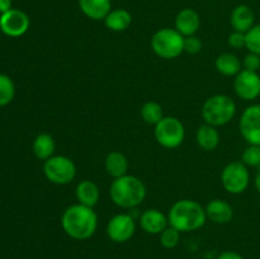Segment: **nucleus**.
I'll return each mask as SVG.
<instances>
[{"mask_svg":"<svg viewBox=\"0 0 260 259\" xmlns=\"http://www.w3.org/2000/svg\"><path fill=\"white\" fill-rule=\"evenodd\" d=\"M230 23L234 30L246 33L255 24V14L249 5L240 4L234 8L233 12H231Z\"/></svg>","mask_w":260,"mask_h":259,"instance_id":"nucleus-16","label":"nucleus"},{"mask_svg":"<svg viewBox=\"0 0 260 259\" xmlns=\"http://www.w3.org/2000/svg\"><path fill=\"white\" fill-rule=\"evenodd\" d=\"M29 24V17L23 10L10 9L0 15V30L8 37H20L27 33Z\"/></svg>","mask_w":260,"mask_h":259,"instance_id":"nucleus-12","label":"nucleus"},{"mask_svg":"<svg viewBox=\"0 0 260 259\" xmlns=\"http://www.w3.org/2000/svg\"><path fill=\"white\" fill-rule=\"evenodd\" d=\"M151 48L160 58L173 60L184 52V37L175 28H161L151 37Z\"/></svg>","mask_w":260,"mask_h":259,"instance_id":"nucleus-5","label":"nucleus"},{"mask_svg":"<svg viewBox=\"0 0 260 259\" xmlns=\"http://www.w3.org/2000/svg\"><path fill=\"white\" fill-rule=\"evenodd\" d=\"M241 161L248 168H260V146L249 145L241 155Z\"/></svg>","mask_w":260,"mask_h":259,"instance_id":"nucleus-27","label":"nucleus"},{"mask_svg":"<svg viewBox=\"0 0 260 259\" xmlns=\"http://www.w3.org/2000/svg\"><path fill=\"white\" fill-rule=\"evenodd\" d=\"M61 226L68 236L74 240H88L95 234L98 228V216L93 207L71 205L63 211Z\"/></svg>","mask_w":260,"mask_h":259,"instance_id":"nucleus-1","label":"nucleus"},{"mask_svg":"<svg viewBox=\"0 0 260 259\" xmlns=\"http://www.w3.org/2000/svg\"><path fill=\"white\" fill-rule=\"evenodd\" d=\"M221 183L226 192L231 195H241L250 184L249 168L241 160L229 163L221 173Z\"/></svg>","mask_w":260,"mask_h":259,"instance_id":"nucleus-8","label":"nucleus"},{"mask_svg":"<svg viewBox=\"0 0 260 259\" xmlns=\"http://www.w3.org/2000/svg\"><path fill=\"white\" fill-rule=\"evenodd\" d=\"M234 90L244 101H255L260 96V75L256 71L243 69L234 79Z\"/></svg>","mask_w":260,"mask_h":259,"instance_id":"nucleus-11","label":"nucleus"},{"mask_svg":"<svg viewBox=\"0 0 260 259\" xmlns=\"http://www.w3.org/2000/svg\"><path fill=\"white\" fill-rule=\"evenodd\" d=\"M33 154L36 155V157L40 160L46 161L47 159H50L51 156L55 155L56 150V142L53 140V137L50 134H40L36 136L35 141L32 145Z\"/></svg>","mask_w":260,"mask_h":259,"instance_id":"nucleus-22","label":"nucleus"},{"mask_svg":"<svg viewBox=\"0 0 260 259\" xmlns=\"http://www.w3.org/2000/svg\"><path fill=\"white\" fill-rule=\"evenodd\" d=\"M201 27V17L194 9L185 8L182 9L175 17V29L183 36L189 37L194 36Z\"/></svg>","mask_w":260,"mask_h":259,"instance_id":"nucleus-14","label":"nucleus"},{"mask_svg":"<svg viewBox=\"0 0 260 259\" xmlns=\"http://www.w3.org/2000/svg\"><path fill=\"white\" fill-rule=\"evenodd\" d=\"M15 96V85L5 74H0V107L12 103Z\"/></svg>","mask_w":260,"mask_h":259,"instance_id":"nucleus-25","label":"nucleus"},{"mask_svg":"<svg viewBox=\"0 0 260 259\" xmlns=\"http://www.w3.org/2000/svg\"><path fill=\"white\" fill-rule=\"evenodd\" d=\"M155 140L165 149H177L185 139L184 124L177 117L164 116V118L155 126Z\"/></svg>","mask_w":260,"mask_h":259,"instance_id":"nucleus-7","label":"nucleus"},{"mask_svg":"<svg viewBox=\"0 0 260 259\" xmlns=\"http://www.w3.org/2000/svg\"><path fill=\"white\" fill-rule=\"evenodd\" d=\"M215 66L218 73L223 76H236L243 70V61L231 52H223L217 56Z\"/></svg>","mask_w":260,"mask_h":259,"instance_id":"nucleus-20","label":"nucleus"},{"mask_svg":"<svg viewBox=\"0 0 260 259\" xmlns=\"http://www.w3.org/2000/svg\"><path fill=\"white\" fill-rule=\"evenodd\" d=\"M239 130L249 145L260 146V104H251L244 109L239 121Z\"/></svg>","mask_w":260,"mask_h":259,"instance_id":"nucleus-10","label":"nucleus"},{"mask_svg":"<svg viewBox=\"0 0 260 259\" xmlns=\"http://www.w3.org/2000/svg\"><path fill=\"white\" fill-rule=\"evenodd\" d=\"M169 225L180 233L200 230L207 221L206 210L193 200H179L170 207L168 213Z\"/></svg>","mask_w":260,"mask_h":259,"instance_id":"nucleus-2","label":"nucleus"},{"mask_svg":"<svg viewBox=\"0 0 260 259\" xmlns=\"http://www.w3.org/2000/svg\"><path fill=\"white\" fill-rule=\"evenodd\" d=\"M106 233L109 240L113 243H126L131 240L132 236L136 233V222L128 213H118L108 221Z\"/></svg>","mask_w":260,"mask_h":259,"instance_id":"nucleus-9","label":"nucleus"},{"mask_svg":"<svg viewBox=\"0 0 260 259\" xmlns=\"http://www.w3.org/2000/svg\"><path fill=\"white\" fill-rule=\"evenodd\" d=\"M132 15L126 9H112L104 19V24L109 30L123 32L131 25Z\"/></svg>","mask_w":260,"mask_h":259,"instance_id":"nucleus-23","label":"nucleus"},{"mask_svg":"<svg viewBox=\"0 0 260 259\" xmlns=\"http://www.w3.org/2000/svg\"><path fill=\"white\" fill-rule=\"evenodd\" d=\"M228 43H229V46H230V47L236 48V50L245 47V45H246L245 33H241V32H238V30H234V32L230 33V36H229Z\"/></svg>","mask_w":260,"mask_h":259,"instance_id":"nucleus-31","label":"nucleus"},{"mask_svg":"<svg viewBox=\"0 0 260 259\" xmlns=\"http://www.w3.org/2000/svg\"><path fill=\"white\" fill-rule=\"evenodd\" d=\"M141 117L147 124L156 126L164 118L162 107L156 102H146L141 107Z\"/></svg>","mask_w":260,"mask_h":259,"instance_id":"nucleus-24","label":"nucleus"},{"mask_svg":"<svg viewBox=\"0 0 260 259\" xmlns=\"http://www.w3.org/2000/svg\"><path fill=\"white\" fill-rule=\"evenodd\" d=\"M196 140L201 149L206 151H212L220 144V132L217 131V127L205 123L198 127Z\"/></svg>","mask_w":260,"mask_h":259,"instance_id":"nucleus-21","label":"nucleus"},{"mask_svg":"<svg viewBox=\"0 0 260 259\" xmlns=\"http://www.w3.org/2000/svg\"><path fill=\"white\" fill-rule=\"evenodd\" d=\"M245 47L248 48L249 52L260 56V24H254V27L245 33Z\"/></svg>","mask_w":260,"mask_h":259,"instance_id":"nucleus-28","label":"nucleus"},{"mask_svg":"<svg viewBox=\"0 0 260 259\" xmlns=\"http://www.w3.org/2000/svg\"><path fill=\"white\" fill-rule=\"evenodd\" d=\"M43 174L50 183L65 185L75 179L76 165L69 156L53 155L43 161Z\"/></svg>","mask_w":260,"mask_h":259,"instance_id":"nucleus-6","label":"nucleus"},{"mask_svg":"<svg viewBox=\"0 0 260 259\" xmlns=\"http://www.w3.org/2000/svg\"><path fill=\"white\" fill-rule=\"evenodd\" d=\"M75 196L78 203L88 206V207H94L98 205V201L101 198V190L93 180L83 179L76 185Z\"/></svg>","mask_w":260,"mask_h":259,"instance_id":"nucleus-18","label":"nucleus"},{"mask_svg":"<svg viewBox=\"0 0 260 259\" xmlns=\"http://www.w3.org/2000/svg\"><path fill=\"white\" fill-rule=\"evenodd\" d=\"M180 231L174 229L173 226H168L161 234H160V244L165 249H174L180 241Z\"/></svg>","mask_w":260,"mask_h":259,"instance_id":"nucleus-26","label":"nucleus"},{"mask_svg":"<svg viewBox=\"0 0 260 259\" xmlns=\"http://www.w3.org/2000/svg\"><path fill=\"white\" fill-rule=\"evenodd\" d=\"M254 185H255L256 190H258V193L260 195V168H259L258 173H256L255 178H254Z\"/></svg>","mask_w":260,"mask_h":259,"instance_id":"nucleus-34","label":"nucleus"},{"mask_svg":"<svg viewBox=\"0 0 260 259\" xmlns=\"http://www.w3.org/2000/svg\"><path fill=\"white\" fill-rule=\"evenodd\" d=\"M202 47V41L198 37H196V36L184 37V52L189 53V55H196V53L201 52Z\"/></svg>","mask_w":260,"mask_h":259,"instance_id":"nucleus-29","label":"nucleus"},{"mask_svg":"<svg viewBox=\"0 0 260 259\" xmlns=\"http://www.w3.org/2000/svg\"><path fill=\"white\" fill-rule=\"evenodd\" d=\"M112 202L121 208H135L144 202L146 187L136 175L126 174L116 178L109 188Z\"/></svg>","mask_w":260,"mask_h":259,"instance_id":"nucleus-3","label":"nucleus"},{"mask_svg":"<svg viewBox=\"0 0 260 259\" xmlns=\"http://www.w3.org/2000/svg\"><path fill=\"white\" fill-rule=\"evenodd\" d=\"M243 69L244 70L256 71L258 73L260 69V56L253 52H249L248 55H245L243 60Z\"/></svg>","mask_w":260,"mask_h":259,"instance_id":"nucleus-30","label":"nucleus"},{"mask_svg":"<svg viewBox=\"0 0 260 259\" xmlns=\"http://www.w3.org/2000/svg\"><path fill=\"white\" fill-rule=\"evenodd\" d=\"M207 220L215 223H229L234 217V208L228 201L215 198L205 207Z\"/></svg>","mask_w":260,"mask_h":259,"instance_id":"nucleus-15","label":"nucleus"},{"mask_svg":"<svg viewBox=\"0 0 260 259\" xmlns=\"http://www.w3.org/2000/svg\"><path fill=\"white\" fill-rule=\"evenodd\" d=\"M236 114V103L226 94L210 96L202 106V117L207 124L213 127L225 126Z\"/></svg>","mask_w":260,"mask_h":259,"instance_id":"nucleus-4","label":"nucleus"},{"mask_svg":"<svg viewBox=\"0 0 260 259\" xmlns=\"http://www.w3.org/2000/svg\"><path fill=\"white\" fill-rule=\"evenodd\" d=\"M79 8L91 20H104L112 10L111 0H79Z\"/></svg>","mask_w":260,"mask_h":259,"instance_id":"nucleus-17","label":"nucleus"},{"mask_svg":"<svg viewBox=\"0 0 260 259\" xmlns=\"http://www.w3.org/2000/svg\"><path fill=\"white\" fill-rule=\"evenodd\" d=\"M217 259H244V256L241 254H239L238 251L225 250L217 256Z\"/></svg>","mask_w":260,"mask_h":259,"instance_id":"nucleus-32","label":"nucleus"},{"mask_svg":"<svg viewBox=\"0 0 260 259\" xmlns=\"http://www.w3.org/2000/svg\"><path fill=\"white\" fill-rule=\"evenodd\" d=\"M12 8V0H0V13L4 14V13L9 12Z\"/></svg>","mask_w":260,"mask_h":259,"instance_id":"nucleus-33","label":"nucleus"},{"mask_svg":"<svg viewBox=\"0 0 260 259\" xmlns=\"http://www.w3.org/2000/svg\"><path fill=\"white\" fill-rule=\"evenodd\" d=\"M104 168L112 178L123 177L128 173V159L121 151H111L104 160Z\"/></svg>","mask_w":260,"mask_h":259,"instance_id":"nucleus-19","label":"nucleus"},{"mask_svg":"<svg viewBox=\"0 0 260 259\" xmlns=\"http://www.w3.org/2000/svg\"><path fill=\"white\" fill-rule=\"evenodd\" d=\"M140 226L142 230L151 235H160L169 226L168 215L157 208L145 210L140 216Z\"/></svg>","mask_w":260,"mask_h":259,"instance_id":"nucleus-13","label":"nucleus"}]
</instances>
